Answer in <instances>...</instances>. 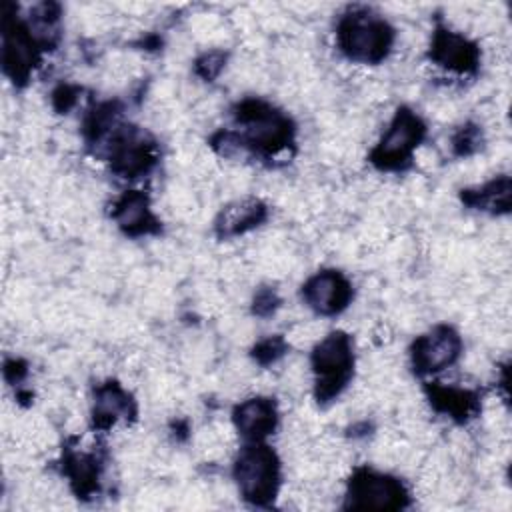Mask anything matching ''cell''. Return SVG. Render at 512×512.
Instances as JSON below:
<instances>
[{"mask_svg":"<svg viewBox=\"0 0 512 512\" xmlns=\"http://www.w3.org/2000/svg\"><path fill=\"white\" fill-rule=\"evenodd\" d=\"M392 40L394 30L370 10H350L338 22V46L350 60L376 64L388 54Z\"/></svg>","mask_w":512,"mask_h":512,"instance_id":"6da1fadb","label":"cell"},{"mask_svg":"<svg viewBox=\"0 0 512 512\" xmlns=\"http://www.w3.org/2000/svg\"><path fill=\"white\" fill-rule=\"evenodd\" d=\"M236 122L244 126L242 136L234 134V140L250 146L252 150L264 154H276L292 144L294 126L290 118L282 112L274 110L266 102L260 100H244L236 106Z\"/></svg>","mask_w":512,"mask_h":512,"instance_id":"7a4b0ae2","label":"cell"},{"mask_svg":"<svg viewBox=\"0 0 512 512\" xmlns=\"http://www.w3.org/2000/svg\"><path fill=\"white\" fill-rule=\"evenodd\" d=\"M234 478L248 502L268 506L276 498L280 484V464L272 448L262 442L244 446L234 464Z\"/></svg>","mask_w":512,"mask_h":512,"instance_id":"3957f363","label":"cell"},{"mask_svg":"<svg viewBox=\"0 0 512 512\" xmlns=\"http://www.w3.org/2000/svg\"><path fill=\"white\" fill-rule=\"evenodd\" d=\"M312 368L316 374L318 402L336 398L352 378L354 354L350 336L344 332L328 334L312 352Z\"/></svg>","mask_w":512,"mask_h":512,"instance_id":"277c9868","label":"cell"},{"mask_svg":"<svg viewBox=\"0 0 512 512\" xmlns=\"http://www.w3.org/2000/svg\"><path fill=\"white\" fill-rule=\"evenodd\" d=\"M426 132L424 122L408 108H400L388 128V132L382 136L378 146L372 150L370 160L382 170H398L404 168L414 148L422 142Z\"/></svg>","mask_w":512,"mask_h":512,"instance_id":"5b68a950","label":"cell"},{"mask_svg":"<svg viewBox=\"0 0 512 512\" xmlns=\"http://www.w3.org/2000/svg\"><path fill=\"white\" fill-rule=\"evenodd\" d=\"M408 504V492L400 480L378 474L368 468L356 470L350 478L346 506L348 508H374V510H398Z\"/></svg>","mask_w":512,"mask_h":512,"instance_id":"8992f818","label":"cell"},{"mask_svg":"<svg viewBox=\"0 0 512 512\" xmlns=\"http://www.w3.org/2000/svg\"><path fill=\"white\" fill-rule=\"evenodd\" d=\"M2 36H4V42H2L4 72L16 84H24L28 80L32 68L38 64L42 44L32 34V30L10 12L4 14Z\"/></svg>","mask_w":512,"mask_h":512,"instance_id":"52a82bcc","label":"cell"},{"mask_svg":"<svg viewBox=\"0 0 512 512\" xmlns=\"http://www.w3.org/2000/svg\"><path fill=\"white\" fill-rule=\"evenodd\" d=\"M108 158L116 174L136 178L156 162L154 142L146 134L128 126H116L108 136Z\"/></svg>","mask_w":512,"mask_h":512,"instance_id":"ba28073f","label":"cell"},{"mask_svg":"<svg viewBox=\"0 0 512 512\" xmlns=\"http://www.w3.org/2000/svg\"><path fill=\"white\" fill-rule=\"evenodd\" d=\"M460 348V336L450 326H436L412 344V364L416 372H436L454 364Z\"/></svg>","mask_w":512,"mask_h":512,"instance_id":"9c48e42d","label":"cell"},{"mask_svg":"<svg viewBox=\"0 0 512 512\" xmlns=\"http://www.w3.org/2000/svg\"><path fill=\"white\" fill-rule=\"evenodd\" d=\"M304 300L308 302L310 308H314L318 314H338L342 312L350 298H352V288L348 280L336 272V270H324L314 274L302 288Z\"/></svg>","mask_w":512,"mask_h":512,"instance_id":"30bf717a","label":"cell"},{"mask_svg":"<svg viewBox=\"0 0 512 512\" xmlns=\"http://www.w3.org/2000/svg\"><path fill=\"white\" fill-rule=\"evenodd\" d=\"M430 58L448 70L464 74V72L476 70L480 52H478L476 44L470 42L468 38H464L444 26H438L432 36Z\"/></svg>","mask_w":512,"mask_h":512,"instance_id":"8fae6325","label":"cell"},{"mask_svg":"<svg viewBox=\"0 0 512 512\" xmlns=\"http://www.w3.org/2000/svg\"><path fill=\"white\" fill-rule=\"evenodd\" d=\"M112 216L118 222V226L130 234V236H140V234H152L160 230L158 220L152 216L150 208H148V198L146 194L138 192V190H130L124 192L114 208H112Z\"/></svg>","mask_w":512,"mask_h":512,"instance_id":"7c38bea8","label":"cell"},{"mask_svg":"<svg viewBox=\"0 0 512 512\" xmlns=\"http://www.w3.org/2000/svg\"><path fill=\"white\" fill-rule=\"evenodd\" d=\"M276 422V404L270 398H250L234 410L236 428L252 442H260L262 438L272 434Z\"/></svg>","mask_w":512,"mask_h":512,"instance_id":"4fadbf2b","label":"cell"},{"mask_svg":"<svg viewBox=\"0 0 512 512\" xmlns=\"http://www.w3.org/2000/svg\"><path fill=\"white\" fill-rule=\"evenodd\" d=\"M136 414L134 402L128 392L120 388L116 382H106L96 388L94 396V410H92V422L94 428L106 430L110 428L118 418H132Z\"/></svg>","mask_w":512,"mask_h":512,"instance_id":"5bb4252c","label":"cell"},{"mask_svg":"<svg viewBox=\"0 0 512 512\" xmlns=\"http://www.w3.org/2000/svg\"><path fill=\"white\" fill-rule=\"evenodd\" d=\"M266 220V206L260 200H242L224 208L216 220V232L220 238L242 234L260 226Z\"/></svg>","mask_w":512,"mask_h":512,"instance_id":"9a60e30c","label":"cell"},{"mask_svg":"<svg viewBox=\"0 0 512 512\" xmlns=\"http://www.w3.org/2000/svg\"><path fill=\"white\" fill-rule=\"evenodd\" d=\"M430 402L438 412L448 414L450 418L464 422L466 418L478 412V396L470 390L460 388H446V386H430L428 388Z\"/></svg>","mask_w":512,"mask_h":512,"instance_id":"2e32d148","label":"cell"},{"mask_svg":"<svg viewBox=\"0 0 512 512\" xmlns=\"http://www.w3.org/2000/svg\"><path fill=\"white\" fill-rule=\"evenodd\" d=\"M64 472L68 474L72 488L78 496L86 498L98 490V460L92 454L70 452L64 460Z\"/></svg>","mask_w":512,"mask_h":512,"instance_id":"e0dca14e","label":"cell"},{"mask_svg":"<svg viewBox=\"0 0 512 512\" xmlns=\"http://www.w3.org/2000/svg\"><path fill=\"white\" fill-rule=\"evenodd\" d=\"M462 200L468 206L492 210V212H508L510 208V180L508 176H502L498 180L488 182L486 186L478 190H464Z\"/></svg>","mask_w":512,"mask_h":512,"instance_id":"ac0fdd59","label":"cell"},{"mask_svg":"<svg viewBox=\"0 0 512 512\" xmlns=\"http://www.w3.org/2000/svg\"><path fill=\"white\" fill-rule=\"evenodd\" d=\"M482 142V134L480 130L474 126V124H466L462 126L454 138H452V148L458 156H466V154H472L474 150H478Z\"/></svg>","mask_w":512,"mask_h":512,"instance_id":"d6986e66","label":"cell"},{"mask_svg":"<svg viewBox=\"0 0 512 512\" xmlns=\"http://www.w3.org/2000/svg\"><path fill=\"white\" fill-rule=\"evenodd\" d=\"M286 352V342L282 336H270V338H264L262 342H258L254 346V352L252 356L256 358V362L260 364H272L276 362L282 354Z\"/></svg>","mask_w":512,"mask_h":512,"instance_id":"ffe728a7","label":"cell"},{"mask_svg":"<svg viewBox=\"0 0 512 512\" xmlns=\"http://www.w3.org/2000/svg\"><path fill=\"white\" fill-rule=\"evenodd\" d=\"M224 62H226L224 52H208L196 60V74L204 80H212L220 74V70L224 68Z\"/></svg>","mask_w":512,"mask_h":512,"instance_id":"44dd1931","label":"cell"},{"mask_svg":"<svg viewBox=\"0 0 512 512\" xmlns=\"http://www.w3.org/2000/svg\"><path fill=\"white\" fill-rule=\"evenodd\" d=\"M278 304H280L278 294L272 288H264L254 298V312L258 316H268V314H272L278 308Z\"/></svg>","mask_w":512,"mask_h":512,"instance_id":"7402d4cb","label":"cell"},{"mask_svg":"<svg viewBox=\"0 0 512 512\" xmlns=\"http://www.w3.org/2000/svg\"><path fill=\"white\" fill-rule=\"evenodd\" d=\"M78 92L80 90L76 86H70V84H64V86L56 88L54 94H52V102H54L56 110H60V112L70 110L78 100Z\"/></svg>","mask_w":512,"mask_h":512,"instance_id":"603a6c76","label":"cell"},{"mask_svg":"<svg viewBox=\"0 0 512 512\" xmlns=\"http://www.w3.org/2000/svg\"><path fill=\"white\" fill-rule=\"evenodd\" d=\"M24 372H26V368H24V364H22L20 360H8V362L4 364V376H6V380H10V382L20 380V378L24 376Z\"/></svg>","mask_w":512,"mask_h":512,"instance_id":"cb8c5ba5","label":"cell"}]
</instances>
